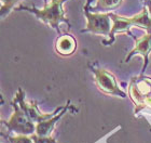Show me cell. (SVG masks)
<instances>
[{
    "mask_svg": "<svg viewBox=\"0 0 151 143\" xmlns=\"http://www.w3.org/2000/svg\"><path fill=\"white\" fill-rule=\"evenodd\" d=\"M67 0H51L50 3L44 4L42 9H37L36 7H26L24 4H21L17 8H15L16 11H26L37 16V19L42 21L43 23L50 25L52 28L56 29L60 32V24L66 23L70 26V23L68 19L65 16V11L63 9L64 2Z\"/></svg>",
    "mask_w": 151,
    "mask_h": 143,
    "instance_id": "1",
    "label": "cell"
},
{
    "mask_svg": "<svg viewBox=\"0 0 151 143\" xmlns=\"http://www.w3.org/2000/svg\"><path fill=\"white\" fill-rule=\"evenodd\" d=\"M90 4H91V0H86V4L83 8V12H84V15L86 17V27L81 32H91L94 34H99V35H109L111 32L110 12H90V10H88Z\"/></svg>",
    "mask_w": 151,
    "mask_h": 143,
    "instance_id": "2",
    "label": "cell"
},
{
    "mask_svg": "<svg viewBox=\"0 0 151 143\" xmlns=\"http://www.w3.org/2000/svg\"><path fill=\"white\" fill-rule=\"evenodd\" d=\"M94 72L96 74V80H97L101 89H103L104 91H106L108 93L120 94L122 95V97L124 95V93L121 92L119 90V88L116 87V81H114V79H113V77L111 75L104 72L103 70H95Z\"/></svg>",
    "mask_w": 151,
    "mask_h": 143,
    "instance_id": "3",
    "label": "cell"
},
{
    "mask_svg": "<svg viewBox=\"0 0 151 143\" xmlns=\"http://www.w3.org/2000/svg\"><path fill=\"white\" fill-rule=\"evenodd\" d=\"M110 17L111 21L113 22V25L111 27V32L109 34V36L111 37L110 44L113 41L114 35L116 33H122V32H129L131 26H133V21L132 17H125V16L118 15L116 13L110 12Z\"/></svg>",
    "mask_w": 151,
    "mask_h": 143,
    "instance_id": "4",
    "label": "cell"
},
{
    "mask_svg": "<svg viewBox=\"0 0 151 143\" xmlns=\"http://www.w3.org/2000/svg\"><path fill=\"white\" fill-rule=\"evenodd\" d=\"M151 50V34H147V35L142 36V38L138 39L137 41H136V46L134 48V50L131 52L129 54V57L126 59V61L129 60V57H132L133 54H142L144 57H145L146 60V63H147V61H148V54Z\"/></svg>",
    "mask_w": 151,
    "mask_h": 143,
    "instance_id": "5",
    "label": "cell"
},
{
    "mask_svg": "<svg viewBox=\"0 0 151 143\" xmlns=\"http://www.w3.org/2000/svg\"><path fill=\"white\" fill-rule=\"evenodd\" d=\"M56 49L62 54H71L76 49L75 39L69 35L62 36V37L57 39Z\"/></svg>",
    "mask_w": 151,
    "mask_h": 143,
    "instance_id": "6",
    "label": "cell"
},
{
    "mask_svg": "<svg viewBox=\"0 0 151 143\" xmlns=\"http://www.w3.org/2000/svg\"><path fill=\"white\" fill-rule=\"evenodd\" d=\"M132 21H133V24L135 26H138V27L147 29L151 34V17L149 15V11L147 7H145L142 10L140 13L132 16Z\"/></svg>",
    "mask_w": 151,
    "mask_h": 143,
    "instance_id": "7",
    "label": "cell"
},
{
    "mask_svg": "<svg viewBox=\"0 0 151 143\" xmlns=\"http://www.w3.org/2000/svg\"><path fill=\"white\" fill-rule=\"evenodd\" d=\"M122 3V0H97L96 6L92 8L93 12L97 11H110L118 8Z\"/></svg>",
    "mask_w": 151,
    "mask_h": 143,
    "instance_id": "8",
    "label": "cell"
},
{
    "mask_svg": "<svg viewBox=\"0 0 151 143\" xmlns=\"http://www.w3.org/2000/svg\"><path fill=\"white\" fill-rule=\"evenodd\" d=\"M21 0H1V19H4L9 15V13L13 9H15L16 3Z\"/></svg>",
    "mask_w": 151,
    "mask_h": 143,
    "instance_id": "9",
    "label": "cell"
},
{
    "mask_svg": "<svg viewBox=\"0 0 151 143\" xmlns=\"http://www.w3.org/2000/svg\"><path fill=\"white\" fill-rule=\"evenodd\" d=\"M144 3H145V6L148 8L149 15H150V17H151V0H146V1H144Z\"/></svg>",
    "mask_w": 151,
    "mask_h": 143,
    "instance_id": "10",
    "label": "cell"
},
{
    "mask_svg": "<svg viewBox=\"0 0 151 143\" xmlns=\"http://www.w3.org/2000/svg\"><path fill=\"white\" fill-rule=\"evenodd\" d=\"M43 3H44V4H47V3H49V0H43Z\"/></svg>",
    "mask_w": 151,
    "mask_h": 143,
    "instance_id": "11",
    "label": "cell"
},
{
    "mask_svg": "<svg viewBox=\"0 0 151 143\" xmlns=\"http://www.w3.org/2000/svg\"><path fill=\"white\" fill-rule=\"evenodd\" d=\"M142 2H144V1H146V0H142Z\"/></svg>",
    "mask_w": 151,
    "mask_h": 143,
    "instance_id": "12",
    "label": "cell"
}]
</instances>
